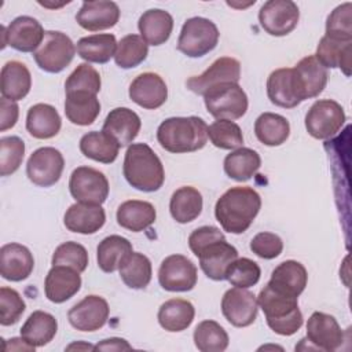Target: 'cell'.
<instances>
[{"label":"cell","instance_id":"cell-1","mask_svg":"<svg viewBox=\"0 0 352 352\" xmlns=\"http://www.w3.org/2000/svg\"><path fill=\"white\" fill-rule=\"evenodd\" d=\"M261 208V198L252 187H231L214 205V216L230 234L245 232Z\"/></svg>","mask_w":352,"mask_h":352},{"label":"cell","instance_id":"cell-2","mask_svg":"<svg viewBox=\"0 0 352 352\" xmlns=\"http://www.w3.org/2000/svg\"><path fill=\"white\" fill-rule=\"evenodd\" d=\"M122 173L129 186L143 192L158 191L165 180L161 160L146 143H132L128 146Z\"/></svg>","mask_w":352,"mask_h":352},{"label":"cell","instance_id":"cell-3","mask_svg":"<svg viewBox=\"0 0 352 352\" xmlns=\"http://www.w3.org/2000/svg\"><path fill=\"white\" fill-rule=\"evenodd\" d=\"M160 146L173 154L194 153L208 142V125L201 117H170L164 120L157 129Z\"/></svg>","mask_w":352,"mask_h":352},{"label":"cell","instance_id":"cell-4","mask_svg":"<svg viewBox=\"0 0 352 352\" xmlns=\"http://www.w3.org/2000/svg\"><path fill=\"white\" fill-rule=\"evenodd\" d=\"M257 304L264 312L268 327L279 336H293L302 326L297 297L280 293L267 283L257 297Z\"/></svg>","mask_w":352,"mask_h":352},{"label":"cell","instance_id":"cell-5","mask_svg":"<svg viewBox=\"0 0 352 352\" xmlns=\"http://www.w3.org/2000/svg\"><path fill=\"white\" fill-rule=\"evenodd\" d=\"M219 29L208 18H188L180 30L177 50L188 58H201L213 51L219 43Z\"/></svg>","mask_w":352,"mask_h":352},{"label":"cell","instance_id":"cell-6","mask_svg":"<svg viewBox=\"0 0 352 352\" xmlns=\"http://www.w3.org/2000/svg\"><path fill=\"white\" fill-rule=\"evenodd\" d=\"M205 107L216 120H238L248 111V95L236 82H224L208 89Z\"/></svg>","mask_w":352,"mask_h":352},{"label":"cell","instance_id":"cell-7","mask_svg":"<svg viewBox=\"0 0 352 352\" xmlns=\"http://www.w3.org/2000/svg\"><path fill=\"white\" fill-rule=\"evenodd\" d=\"M76 45L72 38L58 30H47L40 47L33 52L37 66L47 73H60L73 60Z\"/></svg>","mask_w":352,"mask_h":352},{"label":"cell","instance_id":"cell-8","mask_svg":"<svg viewBox=\"0 0 352 352\" xmlns=\"http://www.w3.org/2000/svg\"><path fill=\"white\" fill-rule=\"evenodd\" d=\"M345 124L342 106L333 99L316 100L305 114L307 132L319 140L333 138Z\"/></svg>","mask_w":352,"mask_h":352},{"label":"cell","instance_id":"cell-9","mask_svg":"<svg viewBox=\"0 0 352 352\" xmlns=\"http://www.w3.org/2000/svg\"><path fill=\"white\" fill-rule=\"evenodd\" d=\"M109 180L103 172L91 166L76 168L69 180V190L77 202L102 205L109 197Z\"/></svg>","mask_w":352,"mask_h":352},{"label":"cell","instance_id":"cell-10","mask_svg":"<svg viewBox=\"0 0 352 352\" xmlns=\"http://www.w3.org/2000/svg\"><path fill=\"white\" fill-rule=\"evenodd\" d=\"M1 48L10 45L19 52H34L44 40L41 23L29 15L16 16L8 26L1 25Z\"/></svg>","mask_w":352,"mask_h":352},{"label":"cell","instance_id":"cell-11","mask_svg":"<svg viewBox=\"0 0 352 352\" xmlns=\"http://www.w3.org/2000/svg\"><path fill=\"white\" fill-rule=\"evenodd\" d=\"M197 279L195 264L183 254L165 257L158 270L160 286L166 292H190L195 287Z\"/></svg>","mask_w":352,"mask_h":352},{"label":"cell","instance_id":"cell-12","mask_svg":"<svg viewBox=\"0 0 352 352\" xmlns=\"http://www.w3.org/2000/svg\"><path fill=\"white\" fill-rule=\"evenodd\" d=\"M300 19V11L292 0H268L258 11L261 28L275 37H282L294 30Z\"/></svg>","mask_w":352,"mask_h":352},{"label":"cell","instance_id":"cell-13","mask_svg":"<svg viewBox=\"0 0 352 352\" xmlns=\"http://www.w3.org/2000/svg\"><path fill=\"white\" fill-rule=\"evenodd\" d=\"M65 158L55 147H40L32 153L26 164L29 180L38 187H51L62 176Z\"/></svg>","mask_w":352,"mask_h":352},{"label":"cell","instance_id":"cell-14","mask_svg":"<svg viewBox=\"0 0 352 352\" xmlns=\"http://www.w3.org/2000/svg\"><path fill=\"white\" fill-rule=\"evenodd\" d=\"M241 78V63L235 58L221 56L217 58L202 74L192 76L186 81L187 88L197 94L204 95L208 89L224 84L236 82Z\"/></svg>","mask_w":352,"mask_h":352},{"label":"cell","instance_id":"cell-15","mask_svg":"<svg viewBox=\"0 0 352 352\" xmlns=\"http://www.w3.org/2000/svg\"><path fill=\"white\" fill-rule=\"evenodd\" d=\"M221 312L232 326L248 327L257 318V297L246 289H228L221 298Z\"/></svg>","mask_w":352,"mask_h":352},{"label":"cell","instance_id":"cell-16","mask_svg":"<svg viewBox=\"0 0 352 352\" xmlns=\"http://www.w3.org/2000/svg\"><path fill=\"white\" fill-rule=\"evenodd\" d=\"M109 314L107 301L100 296L89 294L69 309L67 319L78 331H96L106 324Z\"/></svg>","mask_w":352,"mask_h":352},{"label":"cell","instance_id":"cell-17","mask_svg":"<svg viewBox=\"0 0 352 352\" xmlns=\"http://www.w3.org/2000/svg\"><path fill=\"white\" fill-rule=\"evenodd\" d=\"M312 349L333 352L344 342V333L334 316L324 312H314L307 322V338Z\"/></svg>","mask_w":352,"mask_h":352},{"label":"cell","instance_id":"cell-18","mask_svg":"<svg viewBox=\"0 0 352 352\" xmlns=\"http://www.w3.org/2000/svg\"><path fill=\"white\" fill-rule=\"evenodd\" d=\"M129 98L138 106L155 110L168 99V87L162 77L153 72H146L133 78L129 85Z\"/></svg>","mask_w":352,"mask_h":352},{"label":"cell","instance_id":"cell-19","mask_svg":"<svg viewBox=\"0 0 352 352\" xmlns=\"http://www.w3.org/2000/svg\"><path fill=\"white\" fill-rule=\"evenodd\" d=\"M199 267L212 280H224L228 267L238 258V250L226 238L205 246L198 254Z\"/></svg>","mask_w":352,"mask_h":352},{"label":"cell","instance_id":"cell-20","mask_svg":"<svg viewBox=\"0 0 352 352\" xmlns=\"http://www.w3.org/2000/svg\"><path fill=\"white\" fill-rule=\"evenodd\" d=\"M293 69L294 81L301 100L316 98L323 92L327 84V69L315 58V55L304 56Z\"/></svg>","mask_w":352,"mask_h":352},{"label":"cell","instance_id":"cell-21","mask_svg":"<svg viewBox=\"0 0 352 352\" xmlns=\"http://www.w3.org/2000/svg\"><path fill=\"white\" fill-rule=\"evenodd\" d=\"M34 258L30 250L16 242L6 243L0 249V274L6 280L21 282L30 276Z\"/></svg>","mask_w":352,"mask_h":352},{"label":"cell","instance_id":"cell-22","mask_svg":"<svg viewBox=\"0 0 352 352\" xmlns=\"http://www.w3.org/2000/svg\"><path fill=\"white\" fill-rule=\"evenodd\" d=\"M120 19V8L117 3L107 0L84 1L76 14L77 23L89 32L110 29Z\"/></svg>","mask_w":352,"mask_h":352},{"label":"cell","instance_id":"cell-23","mask_svg":"<svg viewBox=\"0 0 352 352\" xmlns=\"http://www.w3.org/2000/svg\"><path fill=\"white\" fill-rule=\"evenodd\" d=\"M80 287V272L66 265H52L44 280L45 297L55 304L67 301L78 293Z\"/></svg>","mask_w":352,"mask_h":352},{"label":"cell","instance_id":"cell-24","mask_svg":"<svg viewBox=\"0 0 352 352\" xmlns=\"http://www.w3.org/2000/svg\"><path fill=\"white\" fill-rule=\"evenodd\" d=\"M65 227L77 234H95L106 223V213L100 205L76 202L69 206L63 217Z\"/></svg>","mask_w":352,"mask_h":352},{"label":"cell","instance_id":"cell-25","mask_svg":"<svg viewBox=\"0 0 352 352\" xmlns=\"http://www.w3.org/2000/svg\"><path fill=\"white\" fill-rule=\"evenodd\" d=\"M267 95L272 104L283 109L297 107L302 102L297 91L292 67L276 69L268 76Z\"/></svg>","mask_w":352,"mask_h":352},{"label":"cell","instance_id":"cell-26","mask_svg":"<svg viewBox=\"0 0 352 352\" xmlns=\"http://www.w3.org/2000/svg\"><path fill=\"white\" fill-rule=\"evenodd\" d=\"M140 128L142 121L133 110L128 107H116L107 114L102 131L114 138L118 144L124 147L136 139Z\"/></svg>","mask_w":352,"mask_h":352},{"label":"cell","instance_id":"cell-27","mask_svg":"<svg viewBox=\"0 0 352 352\" xmlns=\"http://www.w3.org/2000/svg\"><path fill=\"white\" fill-rule=\"evenodd\" d=\"M308 282L305 267L296 260L282 261L271 274L268 285L275 290L297 297L304 292Z\"/></svg>","mask_w":352,"mask_h":352},{"label":"cell","instance_id":"cell-28","mask_svg":"<svg viewBox=\"0 0 352 352\" xmlns=\"http://www.w3.org/2000/svg\"><path fill=\"white\" fill-rule=\"evenodd\" d=\"M140 37L148 45H161L166 43L173 30L172 15L161 8H151L144 11L138 22Z\"/></svg>","mask_w":352,"mask_h":352},{"label":"cell","instance_id":"cell-29","mask_svg":"<svg viewBox=\"0 0 352 352\" xmlns=\"http://www.w3.org/2000/svg\"><path fill=\"white\" fill-rule=\"evenodd\" d=\"M100 113V103L95 94L85 91L66 92L65 114L67 120L80 126L94 124Z\"/></svg>","mask_w":352,"mask_h":352},{"label":"cell","instance_id":"cell-30","mask_svg":"<svg viewBox=\"0 0 352 352\" xmlns=\"http://www.w3.org/2000/svg\"><path fill=\"white\" fill-rule=\"evenodd\" d=\"M1 98L10 100L23 99L32 88V76L25 63L19 60H8L0 73Z\"/></svg>","mask_w":352,"mask_h":352},{"label":"cell","instance_id":"cell-31","mask_svg":"<svg viewBox=\"0 0 352 352\" xmlns=\"http://www.w3.org/2000/svg\"><path fill=\"white\" fill-rule=\"evenodd\" d=\"M62 120L56 109L47 103L33 104L26 114V129L36 139H51L60 131Z\"/></svg>","mask_w":352,"mask_h":352},{"label":"cell","instance_id":"cell-32","mask_svg":"<svg viewBox=\"0 0 352 352\" xmlns=\"http://www.w3.org/2000/svg\"><path fill=\"white\" fill-rule=\"evenodd\" d=\"M157 219L153 204L140 199L122 202L117 209V223L132 232H140L148 228Z\"/></svg>","mask_w":352,"mask_h":352},{"label":"cell","instance_id":"cell-33","mask_svg":"<svg viewBox=\"0 0 352 352\" xmlns=\"http://www.w3.org/2000/svg\"><path fill=\"white\" fill-rule=\"evenodd\" d=\"M194 305L183 298H170L161 304L158 309V323L170 333H179L188 329L194 320Z\"/></svg>","mask_w":352,"mask_h":352},{"label":"cell","instance_id":"cell-34","mask_svg":"<svg viewBox=\"0 0 352 352\" xmlns=\"http://www.w3.org/2000/svg\"><path fill=\"white\" fill-rule=\"evenodd\" d=\"M118 142L103 131H91L80 139V151L84 157L102 164H111L120 151Z\"/></svg>","mask_w":352,"mask_h":352},{"label":"cell","instance_id":"cell-35","mask_svg":"<svg viewBox=\"0 0 352 352\" xmlns=\"http://www.w3.org/2000/svg\"><path fill=\"white\" fill-rule=\"evenodd\" d=\"M351 48L352 41H342L323 36L316 47L315 58L326 67H340L345 76H351Z\"/></svg>","mask_w":352,"mask_h":352},{"label":"cell","instance_id":"cell-36","mask_svg":"<svg viewBox=\"0 0 352 352\" xmlns=\"http://www.w3.org/2000/svg\"><path fill=\"white\" fill-rule=\"evenodd\" d=\"M202 206L204 199L201 192L191 186H183L177 188L169 201L170 216L180 224L195 220L201 214Z\"/></svg>","mask_w":352,"mask_h":352},{"label":"cell","instance_id":"cell-37","mask_svg":"<svg viewBox=\"0 0 352 352\" xmlns=\"http://www.w3.org/2000/svg\"><path fill=\"white\" fill-rule=\"evenodd\" d=\"M116 36L111 33H96L81 37L77 41V54L81 59L91 63H107L117 50Z\"/></svg>","mask_w":352,"mask_h":352},{"label":"cell","instance_id":"cell-38","mask_svg":"<svg viewBox=\"0 0 352 352\" xmlns=\"http://www.w3.org/2000/svg\"><path fill=\"white\" fill-rule=\"evenodd\" d=\"M58 331V320L44 311H34L21 327V337L30 345L38 348L47 345Z\"/></svg>","mask_w":352,"mask_h":352},{"label":"cell","instance_id":"cell-39","mask_svg":"<svg viewBox=\"0 0 352 352\" xmlns=\"http://www.w3.org/2000/svg\"><path fill=\"white\" fill-rule=\"evenodd\" d=\"M132 243L121 235H110L102 239L96 249L98 265L103 272L120 270L124 260L132 253Z\"/></svg>","mask_w":352,"mask_h":352},{"label":"cell","instance_id":"cell-40","mask_svg":"<svg viewBox=\"0 0 352 352\" xmlns=\"http://www.w3.org/2000/svg\"><path fill=\"white\" fill-rule=\"evenodd\" d=\"M261 166L258 153L249 147H239L227 154L224 158V172L236 182L252 179Z\"/></svg>","mask_w":352,"mask_h":352},{"label":"cell","instance_id":"cell-41","mask_svg":"<svg viewBox=\"0 0 352 352\" xmlns=\"http://www.w3.org/2000/svg\"><path fill=\"white\" fill-rule=\"evenodd\" d=\"M254 133L258 142L265 146H280L290 135V124L280 114L263 113L254 122Z\"/></svg>","mask_w":352,"mask_h":352},{"label":"cell","instance_id":"cell-42","mask_svg":"<svg viewBox=\"0 0 352 352\" xmlns=\"http://www.w3.org/2000/svg\"><path fill=\"white\" fill-rule=\"evenodd\" d=\"M120 276L122 282L131 289H144L153 275L151 261L147 256L139 252H132L120 267Z\"/></svg>","mask_w":352,"mask_h":352},{"label":"cell","instance_id":"cell-43","mask_svg":"<svg viewBox=\"0 0 352 352\" xmlns=\"http://www.w3.org/2000/svg\"><path fill=\"white\" fill-rule=\"evenodd\" d=\"M194 344L201 352H223L227 349L230 338L223 326L216 320H202L194 330Z\"/></svg>","mask_w":352,"mask_h":352},{"label":"cell","instance_id":"cell-44","mask_svg":"<svg viewBox=\"0 0 352 352\" xmlns=\"http://www.w3.org/2000/svg\"><path fill=\"white\" fill-rule=\"evenodd\" d=\"M147 55L148 44L139 34H128L118 41L114 60L121 69H132L146 60Z\"/></svg>","mask_w":352,"mask_h":352},{"label":"cell","instance_id":"cell-45","mask_svg":"<svg viewBox=\"0 0 352 352\" xmlns=\"http://www.w3.org/2000/svg\"><path fill=\"white\" fill-rule=\"evenodd\" d=\"M208 138L221 150H235L243 143V135L238 124L231 120H217L208 126Z\"/></svg>","mask_w":352,"mask_h":352},{"label":"cell","instance_id":"cell-46","mask_svg":"<svg viewBox=\"0 0 352 352\" xmlns=\"http://www.w3.org/2000/svg\"><path fill=\"white\" fill-rule=\"evenodd\" d=\"M261 270L256 261L248 257H238L227 270L226 279L234 286L249 289L260 280Z\"/></svg>","mask_w":352,"mask_h":352},{"label":"cell","instance_id":"cell-47","mask_svg":"<svg viewBox=\"0 0 352 352\" xmlns=\"http://www.w3.org/2000/svg\"><path fill=\"white\" fill-rule=\"evenodd\" d=\"M25 155V143L18 136H4L0 139V175L15 173Z\"/></svg>","mask_w":352,"mask_h":352},{"label":"cell","instance_id":"cell-48","mask_svg":"<svg viewBox=\"0 0 352 352\" xmlns=\"http://www.w3.org/2000/svg\"><path fill=\"white\" fill-rule=\"evenodd\" d=\"M331 38L352 41V3L336 7L326 21V34Z\"/></svg>","mask_w":352,"mask_h":352},{"label":"cell","instance_id":"cell-49","mask_svg":"<svg viewBox=\"0 0 352 352\" xmlns=\"http://www.w3.org/2000/svg\"><path fill=\"white\" fill-rule=\"evenodd\" d=\"M100 74L89 63H80L67 77L65 82V92L85 91L98 95L100 91Z\"/></svg>","mask_w":352,"mask_h":352},{"label":"cell","instance_id":"cell-50","mask_svg":"<svg viewBox=\"0 0 352 352\" xmlns=\"http://www.w3.org/2000/svg\"><path fill=\"white\" fill-rule=\"evenodd\" d=\"M51 261L52 265H66L81 274L88 265V252L82 245L74 241L63 242L55 249Z\"/></svg>","mask_w":352,"mask_h":352},{"label":"cell","instance_id":"cell-51","mask_svg":"<svg viewBox=\"0 0 352 352\" xmlns=\"http://www.w3.org/2000/svg\"><path fill=\"white\" fill-rule=\"evenodd\" d=\"M0 323L1 326L15 324L26 309V304L21 294L11 287L3 286L0 289Z\"/></svg>","mask_w":352,"mask_h":352},{"label":"cell","instance_id":"cell-52","mask_svg":"<svg viewBox=\"0 0 352 352\" xmlns=\"http://www.w3.org/2000/svg\"><path fill=\"white\" fill-rule=\"evenodd\" d=\"M250 250L264 260L278 257L283 250V242L279 235L268 231L256 234L250 241Z\"/></svg>","mask_w":352,"mask_h":352},{"label":"cell","instance_id":"cell-53","mask_svg":"<svg viewBox=\"0 0 352 352\" xmlns=\"http://www.w3.org/2000/svg\"><path fill=\"white\" fill-rule=\"evenodd\" d=\"M226 238L224 234L220 231V228L214 226H204L197 230H194L188 236V246L191 252L197 256L205 246L209 243Z\"/></svg>","mask_w":352,"mask_h":352},{"label":"cell","instance_id":"cell-54","mask_svg":"<svg viewBox=\"0 0 352 352\" xmlns=\"http://www.w3.org/2000/svg\"><path fill=\"white\" fill-rule=\"evenodd\" d=\"M19 116V107L16 102L1 98L0 99V131L4 132L10 128H12Z\"/></svg>","mask_w":352,"mask_h":352},{"label":"cell","instance_id":"cell-55","mask_svg":"<svg viewBox=\"0 0 352 352\" xmlns=\"http://www.w3.org/2000/svg\"><path fill=\"white\" fill-rule=\"evenodd\" d=\"M132 349V345L128 344L126 340L111 337L106 338L95 345V351H129Z\"/></svg>","mask_w":352,"mask_h":352},{"label":"cell","instance_id":"cell-56","mask_svg":"<svg viewBox=\"0 0 352 352\" xmlns=\"http://www.w3.org/2000/svg\"><path fill=\"white\" fill-rule=\"evenodd\" d=\"M4 349L6 351H33L36 349V346L30 345L23 337L18 338V337H12L10 340H4Z\"/></svg>","mask_w":352,"mask_h":352},{"label":"cell","instance_id":"cell-57","mask_svg":"<svg viewBox=\"0 0 352 352\" xmlns=\"http://www.w3.org/2000/svg\"><path fill=\"white\" fill-rule=\"evenodd\" d=\"M73 349H77V351H95V345H91V344L84 342V341H77V342H73V344L66 346V351H73Z\"/></svg>","mask_w":352,"mask_h":352}]
</instances>
